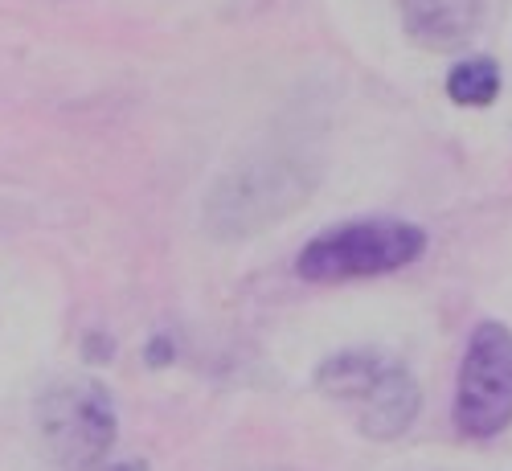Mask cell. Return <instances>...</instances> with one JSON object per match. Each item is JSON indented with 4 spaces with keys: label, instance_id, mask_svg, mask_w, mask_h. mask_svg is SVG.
Instances as JSON below:
<instances>
[{
    "label": "cell",
    "instance_id": "7",
    "mask_svg": "<svg viewBox=\"0 0 512 471\" xmlns=\"http://www.w3.org/2000/svg\"><path fill=\"white\" fill-rule=\"evenodd\" d=\"M447 95L459 107H488L500 95V66L492 58H467L447 74Z\"/></svg>",
    "mask_w": 512,
    "mask_h": 471
},
{
    "label": "cell",
    "instance_id": "1",
    "mask_svg": "<svg viewBox=\"0 0 512 471\" xmlns=\"http://www.w3.org/2000/svg\"><path fill=\"white\" fill-rule=\"evenodd\" d=\"M316 390L336 402H353L357 426L369 439H398L422 406L418 381L410 377V369L373 349L328 357L316 369Z\"/></svg>",
    "mask_w": 512,
    "mask_h": 471
},
{
    "label": "cell",
    "instance_id": "6",
    "mask_svg": "<svg viewBox=\"0 0 512 471\" xmlns=\"http://www.w3.org/2000/svg\"><path fill=\"white\" fill-rule=\"evenodd\" d=\"M402 25L422 50H459L476 37L484 0H398Z\"/></svg>",
    "mask_w": 512,
    "mask_h": 471
},
{
    "label": "cell",
    "instance_id": "9",
    "mask_svg": "<svg viewBox=\"0 0 512 471\" xmlns=\"http://www.w3.org/2000/svg\"><path fill=\"white\" fill-rule=\"evenodd\" d=\"M111 471H144V463H115Z\"/></svg>",
    "mask_w": 512,
    "mask_h": 471
},
{
    "label": "cell",
    "instance_id": "3",
    "mask_svg": "<svg viewBox=\"0 0 512 471\" xmlns=\"http://www.w3.org/2000/svg\"><path fill=\"white\" fill-rule=\"evenodd\" d=\"M119 431L111 394L95 377H62L37 398V435L62 471H91Z\"/></svg>",
    "mask_w": 512,
    "mask_h": 471
},
{
    "label": "cell",
    "instance_id": "5",
    "mask_svg": "<svg viewBox=\"0 0 512 471\" xmlns=\"http://www.w3.org/2000/svg\"><path fill=\"white\" fill-rule=\"evenodd\" d=\"M295 173H287L283 164H246L234 168L218 181V189L209 193L205 222L209 230H218L222 238H246L254 230L271 226L279 213L295 209L304 189H287Z\"/></svg>",
    "mask_w": 512,
    "mask_h": 471
},
{
    "label": "cell",
    "instance_id": "2",
    "mask_svg": "<svg viewBox=\"0 0 512 471\" xmlns=\"http://www.w3.org/2000/svg\"><path fill=\"white\" fill-rule=\"evenodd\" d=\"M426 234L410 222L394 218H369V222H349L324 230L300 250V271L312 283H345V279H373L390 275L422 259Z\"/></svg>",
    "mask_w": 512,
    "mask_h": 471
},
{
    "label": "cell",
    "instance_id": "8",
    "mask_svg": "<svg viewBox=\"0 0 512 471\" xmlns=\"http://www.w3.org/2000/svg\"><path fill=\"white\" fill-rule=\"evenodd\" d=\"M168 361H173V345H168V336H156L148 349V365H168Z\"/></svg>",
    "mask_w": 512,
    "mask_h": 471
},
{
    "label": "cell",
    "instance_id": "4",
    "mask_svg": "<svg viewBox=\"0 0 512 471\" xmlns=\"http://www.w3.org/2000/svg\"><path fill=\"white\" fill-rule=\"evenodd\" d=\"M512 422V328L488 320L472 332L459 365L455 426L467 439H492Z\"/></svg>",
    "mask_w": 512,
    "mask_h": 471
}]
</instances>
